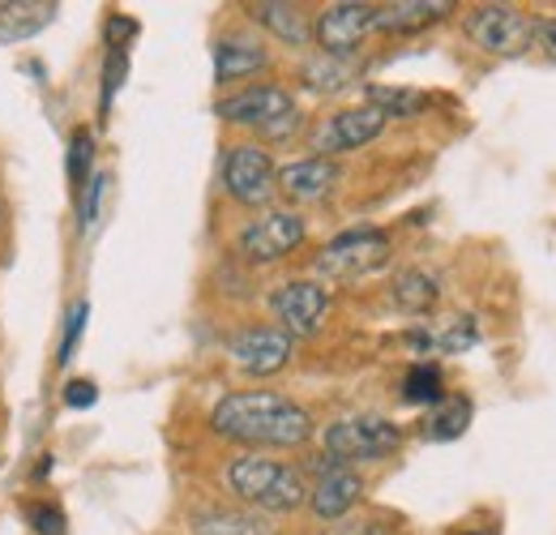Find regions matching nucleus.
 Returning a JSON list of instances; mask_svg holds the SVG:
<instances>
[{"label": "nucleus", "instance_id": "21", "mask_svg": "<svg viewBox=\"0 0 556 535\" xmlns=\"http://www.w3.org/2000/svg\"><path fill=\"white\" fill-rule=\"evenodd\" d=\"M368 108H377L386 121L390 116H419V112H428V95L416 86H368Z\"/></svg>", "mask_w": 556, "mask_h": 535}, {"label": "nucleus", "instance_id": "13", "mask_svg": "<svg viewBox=\"0 0 556 535\" xmlns=\"http://www.w3.org/2000/svg\"><path fill=\"white\" fill-rule=\"evenodd\" d=\"M359 497H364V480H359L355 471L339 468V463L308 488V506H313V514H317L321 523H339V519H348L351 510L359 506Z\"/></svg>", "mask_w": 556, "mask_h": 535}, {"label": "nucleus", "instance_id": "17", "mask_svg": "<svg viewBox=\"0 0 556 535\" xmlns=\"http://www.w3.org/2000/svg\"><path fill=\"white\" fill-rule=\"evenodd\" d=\"M56 4L52 0H0V43H22L52 26Z\"/></svg>", "mask_w": 556, "mask_h": 535}, {"label": "nucleus", "instance_id": "14", "mask_svg": "<svg viewBox=\"0 0 556 535\" xmlns=\"http://www.w3.org/2000/svg\"><path fill=\"white\" fill-rule=\"evenodd\" d=\"M334 181H339V167H334L330 159H321V154L295 159V163H287V167H278V172H275V185L291 201L326 198V194L334 189Z\"/></svg>", "mask_w": 556, "mask_h": 535}, {"label": "nucleus", "instance_id": "18", "mask_svg": "<svg viewBox=\"0 0 556 535\" xmlns=\"http://www.w3.org/2000/svg\"><path fill=\"white\" fill-rule=\"evenodd\" d=\"M249 17H253V22H262L275 39L291 43V48H304V43H308V35H313V26H308L304 9H300V4H287V0H257V4H249Z\"/></svg>", "mask_w": 556, "mask_h": 535}, {"label": "nucleus", "instance_id": "6", "mask_svg": "<svg viewBox=\"0 0 556 535\" xmlns=\"http://www.w3.org/2000/svg\"><path fill=\"white\" fill-rule=\"evenodd\" d=\"M394 245L381 227H351L343 236H334L321 253H317V274L326 278H359L372 274L390 262Z\"/></svg>", "mask_w": 556, "mask_h": 535}, {"label": "nucleus", "instance_id": "19", "mask_svg": "<svg viewBox=\"0 0 556 535\" xmlns=\"http://www.w3.org/2000/svg\"><path fill=\"white\" fill-rule=\"evenodd\" d=\"M193 535H278V523L257 510H202L193 519Z\"/></svg>", "mask_w": 556, "mask_h": 535}, {"label": "nucleus", "instance_id": "24", "mask_svg": "<svg viewBox=\"0 0 556 535\" xmlns=\"http://www.w3.org/2000/svg\"><path fill=\"white\" fill-rule=\"evenodd\" d=\"M403 399L416 402V407H437V402L445 399V377H441V369H437V364H416V369H407V377H403Z\"/></svg>", "mask_w": 556, "mask_h": 535}, {"label": "nucleus", "instance_id": "29", "mask_svg": "<svg viewBox=\"0 0 556 535\" xmlns=\"http://www.w3.org/2000/svg\"><path fill=\"white\" fill-rule=\"evenodd\" d=\"M86 318H90V304H73L70 326H65V343H61V360H65V364L73 360V347H77V338L86 331Z\"/></svg>", "mask_w": 556, "mask_h": 535}, {"label": "nucleus", "instance_id": "10", "mask_svg": "<svg viewBox=\"0 0 556 535\" xmlns=\"http://www.w3.org/2000/svg\"><path fill=\"white\" fill-rule=\"evenodd\" d=\"M291 351H295V338L282 335L278 326H253V331H240V335L227 343L231 364L244 369L249 377L282 373L291 364Z\"/></svg>", "mask_w": 556, "mask_h": 535}, {"label": "nucleus", "instance_id": "22", "mask_svg": "<svg viewBox=\"0 0 556 535\" xmlns=\"http://www.w3.org/2000/svg\"><path fill=\"white\" fill-rule=\"evenodd\" d=\"M437 296H441V283L432 274H424V270H407L394 283V304L407 309V313H428L437 304Z\"/></svg>", "mask_w": 556, "mask_h": 535}, {"label": "nucleus", "instance_id": "31", "mask_svg": "<svg viewBox=\"0 0 556 535\" xmlns=\"http://www.w3.org/2000/svg\"><path fill=\"white\" fill-rule=\"evenodd\" d=\"M535 48H544V57L556 61V17H535Z\"/></svg>", "mask_w": 556, "mask_h": 535}, {"label": "nucleus", "instance_id": "3", "mask_svg": "<svg viewBox=\"0 0 556 535\" xmlns=\"http://www.w3.org/2000/svg\"><path fill=\"white\" fill-rule=\"evenodd\" d=\"M403 428L386 415H348L326 428V450L334 463H381L399 455Z\"/></svg>", "mask_w": 556, "mask_h": 535}, {"label": "nucleus", "instance_id": "25", "mask_svg": "<svg viewBox=\"0 0 556 535\" xmlns=\"http://www.w3.org/2000/svg\"><path fill=\"white\" fill-rule=\"evenodd\" d=\"M90 159H94V137L86 129H77L70 141V181L73 185H86L94 172H90Z\"/></svg>", "mask_w": 556, "mask_h": 535}, {"label": "nucleus", "instance_id": "28", "mask_svg": "<svg viewBox=\"0 0 556 535\" xmlns=\"http://www.w3.org/2000/svg\"><path fill=\"white\" fill-rule=\"evenodd\" d=\"M103 194H108V176H103V172H94V176L86 181V198H81V227H94V223H99Z\"/></svg>", "mask_w": 556, "mask_h": 535}, {"label": "nucleus", "instance_id": "5", "mask_svg": "<svg viewBox=\"0 0 556 535\" xmlns=\"http://www.w3.org/2000/svg\"><path fill=\"white\" fill-rule=\"evenodd\" d=\"M467 35L488 57H522L535 43V17L514 4H480L467 13Z\"/></svg>", "mask_w": 556, "mask_h": 535}, {"label": "nucleus", "instance_id": "23", "mask_svg": "<svg viewBox=\"0 0 556 535\" xmlns=\"http://www.w3.org/2000/svg\"><path fill=\"white\" fill-rule=\"evenodd\" d=\"M300 77H304L308 90H317V95H334V90H348L351 77H355V69H351V61H339V57H317V61L304 65Z\"/></svg>", "mask_w": 556, "mask_h": 535}, {"label": "nucleus", "instance_id": "15", "mask_svg": "<svg viewBox=\"0 0 556 535\" xmlns=\"http://www.w3.org/2000/svg\"><path fill=\"white\" fill-rule=\"evenodd\" d=\"M450 13H454V0H394V4H377L372 30L416 35V30H428L432 22H445Z\"/></svg>", "mask_w": 556, "mask_h": 535}, {"label": "nucleus", "instance_id": "9", "mask_svg": "<svg viewBox=\"0 0 556 535\" xmlns=\"http://www.w3.org/2000/svg\"><path fill=\"white\" fill-rule=\"evenodd\" d=\"M223 185L240 206H266L275 198V163L262 146H236L223 159Z\"/></svg>", "mask_w": 556, "mask_h": 535}, {"label": "nucleus", "instance_id": "8", "mask_svg": "<svg viewBox=\"0 0 556 535\" xmlns=\"http://www.w3.org/2000/svg\"><path fill=\"white\" fill-rule=\"evenodd\" d=\"M308 236V223L304 214L295 210H270L262 219H253L244 232H240V253L249 262H282L291 258Z\"/></svg>", "mask_w": 556, "mask_h": 535}, {"label": "nucleus", "instance_id": "7", "mask_svg": "<svg viewBox=\"0 0 556 535\" xmlns=\"http://www.w3.org/2000/svg\"><path fill=\"white\" fill-rule=\"evenodd\" d=\"M270 313L278 318V331L291 338H308L326 326L330 291L313 278H287L270 296Z\"/></svg>", "mask_w": 556, "mask_h": 535}, {"label": "nucleus", "instance_id": "11", "mask_svg": "<svg viewBox=\"0 0 556 535\" xmlns=\"http://www.w3.org/2000/svg\"><path fill=\"white\" fill-rule=\"evenodd\" d=\"M372 13H377V4H359V0H339V4H330L321 17H317V26H313V35H317V43H321V57H339V61H351V52L364 43V35L372 30Z\"/></svg>", "mask_w": 556, "mask_h": 535}, {"label": "nucleus", "instance_id": "26", "mask_svg": "<svg viewBox=\"0 0 556 535\" xmlns=\"http://www.w3.org/2000/svg\"><path fill=\"white\" fill-rule=\"evenodd\" d=\"M26 519H30V527L39 535H65V514L56 506H48V501L26 506Z\"/></svg>", "mask_w": 556, "mask_h": 535}, {"label": "nucleus", "instance_id": "30", "mask_svg": "<svg viewBox=\"0 0 556 535\" xmlns=\"http://www.w3.org/2000/svg\"><path fill=\"white\" fill-rule=\"evenodd\" d=\"M321 535H390V527H386V523H377V519H348V523L326 527Z\"/></svg>", "mask_w": 556, "mask_h": 535}, {"label": "nucleus", "instance_id": "20", "mask_svg": "<svg viewBox=\"0 0 556 535\" xmlns=\"http://www.w3.org/2000/svg\"><path fill=\"white\" fill-rule=\"evenodd\" d=\"M471 415H476L471 399H463V395H445V399L428 411V420H424V437H428V441H454V437L467 433Z\"/></svg>", "mask_w": 556, "mask_h": 535}, {"label": "nucleus", "instance_id": "1", "mask_svg": "<svg viewBox=\"0 0 556 535\" xmlns=\"http://www.w3.org/2000/svg\"><path fill=\"white\" fill-rule=\"evenodd\" d=\"M214 433H223L227 441H244V446H275L291 450L304 446L313 437V415L275 390H240V395H223L210 411Z\"/></svg>", "mask_w": 556, "mask_h": 535}, {"label": "nucleus", "instance_id": "27", "mask_svg": "<svg viewBox=\"0 0 556 535\" xmlns=\"http://www.w3.org/2000/svg\"><path fill=\"white\" fill-rule=\"evenodd\" d=\"M476 338H480L476 322H471V318H463V322H454V331H445V335H432V343H437V351H467Z\"/></svg>", "mask_w": 556, "mask_h": 535}, {"label": "nucleus", "instance_id": "4", "mask_svg": "<svg viewBox=\"0 0 556 535\" xmlns=\"http://www.w3.org/2000/svg\"><path fill=\"white\" fill-rule=\"evenodd\" d=\"M218 116L231 121V125H249L266 137H287L295 129L300 112H295V99L282 90V86H249V90H236L218 103Z\"/></svg>", "mask_w": 556, "mask_h": 535}, {"label": "nucleus", "instance_id": "33", "mask_svg": "<svg viewBox=\"0 0 556 535\" xmlns=\"http://www.w3.org/2000/svg\"><path fill=\"white\" fill-rule=\"evenodd\" d=\"M121 73H125V57H121V52H112V61H108V82H103V108L112 103V95H116V86L125 82Z\"/></svg>", "mask_w": 556, "mask_h": 535}, {"label": "nucleus", "instance_id": "32", "mask_svg": "<svg viewBox=\"0 0 556 535\" xmlns=\"http://www.w3.org/2000/svg\"><path fill=\"white\" fill-rule=\"evenodd\" d=\"M99 402V390H94V382H73L70 390H65V407H94Z\"/></svg>", "mask_w": 556, "mask_h": 535}, {"label": "nucleus", "instance_id": "12", "mask_svg": "<svg viewBox=\"0 0 556 535\" xmlns=\"http://www.w3.org/2000/svg\"><path fill=\"white\" fill-rule=\"evenodd\" d=\"M381 129H386V116H381L377 108H368V103H359V108H343V112H334V116L317 129V154H321V159H330V154L359 150V146L377 141Z\"/></svg>", "mask_w": 556, "mask_h": 535}, {"label": "nucleus", "instance_id": "16", "mask_svg": "<svg viewBox=\"0 0 556 535\" xmlns=\"http://www.w3.org/2000/svg\"><path fill=\"white\" fill-rule=\"evenodd\" d=\"M270 65V52L257 39L244 35H227L214 43V77L218 82H236V77H253Z\"/></svg>", "mask_w": 556, "mask_h": 535}, {"label": "nucleus", "instance_id": "2", "mask_svg": "<svg viewBox=\"0 0 556 535\" xmlns=\"http://www.w3.org/2000/svg\"><path fill=\"white\" fill-rule=\"evenodd\" d=\"M223 484L236 501H244L257 514H287L295 506H304L308 484L291 463H278L266 455H240L223 471Z\"/></svg>", "mask_w": 556, "mask_h": 535}]
</instances>
